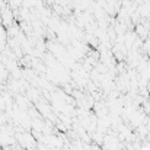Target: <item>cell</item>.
<instances>
[{
	"instance_id": "1",
	"label": "cell",
	"mask_w": 150,
	"mask_h": 150,
	"mask_svg": "<svg viewBox=\"0 0 150 150\" xmlns=\"http://www.w3.org/2000/svg\"><path fill=\"white\" fill-rule=\"evenodd\" d=\"M147 86H149V91H150V80H149V85H147Z\"/></svg>"
}]
</instances>
